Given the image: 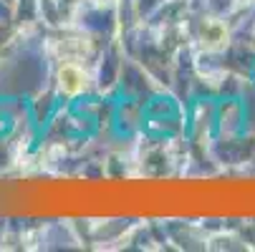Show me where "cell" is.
<instances>
[{"label":"cell","mask_w":255,"mask_h":252,"mask_svg":"<svg viewBox=\"0 0 255 252\" xmlns=\"http://www.w3.org/2000/svg\"><path fill=\"white\" fill-rule=\"evenodd\" d=\"M58 88L66 96H79L89 88V76L79 63H63L58 68Z\"/></svg>","instance_id":"cell-1"},{"label":"cell","mask_w":255,"mask_h":252,"mask_svg":"<svg viewBox=\"0 0 255 252\" xmlns=\"http://www.w3.org/2000/svg\"><path fill=\"white\" fill-rule=\"evenodd\" d=\"M225 38H228V33H225V28L220 25V23H207L205 28H202V41H205V46L207 48H220L223 43H225Z\"/></svg>","instance_id":"cell-2"}]
</instances>
